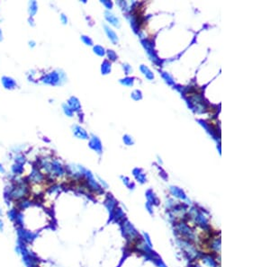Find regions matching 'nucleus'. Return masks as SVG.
<instances>
[{
	"label": "nucleus",
	"mask_w": 270,
	"mask_h": 267,
	"mask_svg": "<svg viewBox=\"0 0 270 267\" xmlns=\"http://www.w3.org/2000/svg\"><path fill=\"white\" fill-rule=\"evenodd\" d=\"M0 172H4V168H3V167H2L1 164H0Z\"/></svg>",
	"instance_id": "0eeeda50"
},
{
	"label": "nucleus",
	"mask_w": 270,
	"mask_h": 267,
	"mask_svg": "<svg viewBox=\"0 0 270 267\" xmlns=\"http://www.w3.org/2000/svg\"><path fill=\"white\" fill-rule=\"evenodd\" d=\"M32 267H42L40 264L39 261H35V262H33L32 263Z\"/></svg>",
	"instance_id": "20e7f679"
},
{
	"label": "nucleus",
	"mask_w": 270,
	"mask_h": 267,
	"mask_svg": "<svg viewBox=\"0 0 270 267\" xmlns=\"http://www.w3.org/2000/svg\"><path fill=\"white\" fill-rule=\"evenodd\" d=\"M29 43H30V46H32V47H34V45H35V42H30Z\"/></svg>",
	"instance_id": "423d86ee"
},
{
	"label": "nucleus",
	"mask_w": 270,
	"mask_h": 267,
	"mask_svg": "<svg viewBox=\"0 0 270 267\" xmlns=\"http://www.w3.org/2000/svg\"><path fill=\"white\" fill-rule=\"evenodd\" d=\"M28 11H29V15L32 17L35 15L38 11V5L36 1H31L29 3V9H28Z\"/></svg>",
	"instance_id": "7ed1b4c3"
},
{
	"label": "nucleus",
	"mask_w": 270,
	"mask_h": 267,
	"mask_svg": "<svg viewBox=\"0 0 270 267\" xmlns=\"http://www.w3.org/2000/svg\"><path fill=\"white\" fill-rule=\"evenodd\" d=\"M61 20H62L63 22H65V21H66V18L64 17V16H63V15H61Z\"/></svg>",
	"instance_id": "6e6552de"
},
{
	"label": "nucleus",
	"mask_w": 270,
	"mask_h": 267,
	"mask_svg": "<svg viewBox=\"0 0 270 267\" xmlns=\"http://www.w3.org/2000/svg\"><path fill=\"white\" fill-rule=\"evenodd\" d=\"M42 81L46 84V85H50V86H54V85H57L58 84V81H59V74L57 72H50L47 75H45L42 78Z\"/></svg>",
	"instance_id": "f257e3e1"
},
{
	"label": "nucleus",
	"mask_w": 270,
	"mask_h": 267,
	"mask_svg": "<svg viewBox=\"0 0 270 267\" xmlns=\"http://www.w3.org/2000/svg\"><path fill=\"white\" fill-rule=\"evenodd\" d=\"M1 80L4 87L7 89H14L17 85L15 79L10 77H3Z\"/></svg>",
	"instance_id": "f03ea898"
},
{
	"label": "nucleus",
	"mask_w": 270,
	"mask_h": 267,
	"mask_svg": "<svg viewBox=\"0 0 270 267\" xmlns=\"http://www.w3.org/2000/svg\"><path fill=\"white\" fill-rule=\"evenodd\" d=\"M3 40V32H2V30L0 29V41H2Z\"/></svg>",
	"instance_id": "39448f33"
}]
</instances>
